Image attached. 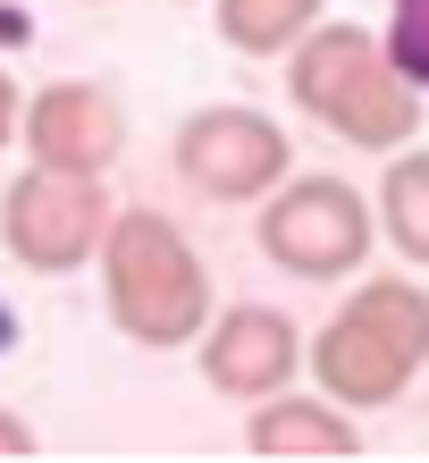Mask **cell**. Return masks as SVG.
Listing matches in <instances>:
<instances>
[{"mask_svg": "<svg viewBox=\"0 0 429 463\" xmlns=\"http://www.w3.org/2000/svg\"><path fill=\"white\" fill-rule=\"evenodd\" d=\"M169 169L194 185L202 203H270L278 185L294 177V144L270 110H253V101H210V110L177 118L169 135Z\"/></svg>", "mask_w": 429, "mask_h": 463, "instance_id": "8992f818", "label": "cell"}, {"mask_svg": "<svg viewBox=\"0 0 429 463\" xmlns=\"http://www.w3.org/2000/svg\"><path fill=\"white\" fill-rule=\"evenodd\" d=\"M101 312H110V329L126 345H202L210 329V261L194 253V236H185L169 211H118L110 236H101Z\"/></svg>", "mask_w": 429, "mask_h": 463, "instance_id": "7a4b0ae2", "label": "cell"}, {"mask_svg": "<svg viewBox=\"0 0 429 463\" xmlns=\"http://www.w3.org/2000/svg\"><path fill=\"white\" fill-rule=\"evenodd\" d=\"M185 9H194V0H185Z\"/></svg>", "mask_w": 429, "mask_h": 463, "instance_id": "2e32d148", "label": "cell"}, {"mask_svg": "<svg viewBox=\"0 0 429 463\" xmlns=\"http://www.w3.org/2000/svg\"><path fill=\"white\" fill-rule=\"evenodd\" d=\"M303 371H312V337L294 329L278 304H228V312H210V329H202V379L228 404H261V396L294 388Z\"/></svg>", "mask_w": 429, "mask_h": 463, "instance_id": "ba28073f", "label": "cell"}, {"mask_svg": "<svg viewBox=\"0 0 429 463\" xmlns=\"http://www.w3.org/2000/svg\"><path fill=\"white\" fill-rule=\"evenodd\" d=\"M387 51H396V68L429 93V0H387Z\"/></svg>", "mask_w": 429, "mask_h": 463, "instance_id": "7c38bea8", "label": "cell"}, {"mask_svg": "<svg viewBox=\"0 0 429 463\" xmlns=\"http://www.w3.org/2000/svg\"><path fill=\"white\" fill-rule=\"evenodd\" d=\"M17 455H34V421L0 404V463H17Z\"/></svg>", "mask_w": 429, "mask_h": 463, "instance_id": "5bb4252c", "label": "cell"}, {"mask_svg": "<svg viewBox=\"0 0 429 463\" xmlns=\"http://www.w3.org/2000/svg\"><path fill=\"white\" fill-rule=\"evenodd\" d=\"M9 144H25V85L0 68V152H9Z\"/></svg>", "mask_w": 429, "mask_h": 463, "instance_id": "4fadbf2b", "label": "cell"}, {"mask_svg": "<svg viewBox=\"0 0 429 463\" xmlns=\"http://www.w3.org/2000/svg\"><path fill=\"white\" fill-rule=\"evenodd\" d=\"M126 152V110L101 76H51L25 93V160L76 177H110Z\"/></svg>", "mask_w": 429, "mask_h": 463, "instance_id": "52a82bcc", "label": "cell"}, {"mask_svg": "<svg viewBox=\"0 0 429 463\" xmlns=\"http://www.w3.org/2000/svg\"><path fill=\"white\" fill-rule=\"evenodd\" d=\"M286 101L303 110L312 127H329L337 144H354V152H405L413 135H421V85L405 68H396V51L387 34H370V25H329L320 17L303 43L286 51Z\"/></svg>", "mask_w": 429, "mask_h": 463, "instance_id": "6da1fadb", "label": "cell"}, {"mask_svg": "<svg viewBox=\"0 0 429 463\" xmlns=\"http://www.w3.org/2000/svg\"><path fill=\"white\" fill-rule=\"evenodd\" d=\"M210 17H219V43L236 60H286L320 25V0H210Z\"/></svg>", "mask_w": 429, "mask_h": 463, "instance_id": "8fae6325", "label": "cell"}, {"mask_svg": "<svg viewBox=\"0 0 429 463\" xmlns=\"http://www.w3.org/2000/svg\"><path fill=\"white\" fill-rule=\"evenodd\" d=\"M253 244H261V261H278L286 279H312V287H329V279H362V261L379 253V203L362 194V185H345V177H286L270 203H261V220H253Z\"/></svg>", "mask_w": 429, "mask_h": 463, "instance_id": "277c9868", "label": "cell"}, {"mask_svg": "<svg viewBox=\"0 0 429 463\" xmlns=\"http://www.w3.org/2000/svg\"><path fill=\"white\" fill-rule=\"evenodd\" d=\"M245 455H362V430H354V404H337L329 388L320 396H261L245 404Z\"/></svg>", "mask_w": 429, "mask_h": 463, "instance_id": "9c48e42d", "label": "cell"}, {"mask_svg": "<svg viewBox=\"0 0 429 463\" xmlns=\"http://www.w3.org/2000/svg\"><path fill=\"white\" fill-rule=\"evenodd\" d=\"M118 203L101 177H76V169H25L9 177V194H0V253L17 269H34V279H68V269L101 261V236H110Z\"/></svg>", "mask_w": 429, "mask_h": 463, "instance_id": "5b68a950", "label": "cell"}, {"mask_svg": "<svg viewBox=\"0 0 429 463\" xmlns=\"http://www.w3.org/2000/svg\"><path fill=\"white\" fill-rule=\"evenodd\" d=\"M379 236L405 253L413 269H429V152L405 144V152H387V169H379Z\"/></svg>", "mask_w": 429, "mask_h": 463, "instance_id": "30bf717a", "label": "cell"}, {"mask_svg": "<svg viewBox=\"0 0 429 463\" xmlns=\"http://www.w3.org/2000/svg\"><path fill=\"white\" fill-rule=\"evenodd\" d=\"M429 363V287L405 269H379L345 295V312L312 337V379L354 413L405 404L413 371Z\"/></svg>", "mask_w": 429, "mask_h": 463, "instance_id": "3957f363", "label": "cell"}, {"mask_svg": "<svg viewBox=\"0 0 429 463\" xmlns=\"http://www.w3.org/2000/svg\"><path fill=\"white\" fill-rule=\"evenodd\" d=\"M17 345V312H9V295H0V354Z\"/></svg>", "mask_w": 429, "mask_h": 463, "instance_id": "9a60e30c", "label": "cell"}]
</instances>
